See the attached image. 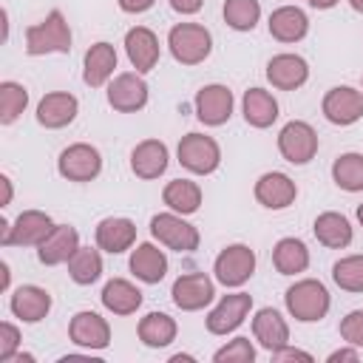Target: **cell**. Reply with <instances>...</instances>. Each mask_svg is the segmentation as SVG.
<instances>
[{
    "mask_svg": "<svg viewBox=\"0 0 363 363\" xmlns=\"http://www.w3.org/2000/svg\"><path fill=\"white\" fill-rule=\"evenodd\" d=\"M71 26L60 9L48 11L40 23L26 28V54L45 57V54H68L71 51Z\"/></svg>",
    "mask_w": 363,
    "mask_h": 363,
    "instance_id": "cell-1",
    "label": "cell"
},
{
    "mask_svg": "<svg viewBox=\"0 0 363 363\" xmlns=\"http://www.w3.org/2000/svg\"><path fill=\"white\" fill-rule=\"evenodd\" d=\"M284 303H286V312L295 320L318 323V320H323L329 315L332 298H329V289L318 278H301L284 292Z\"/></svg>",
    "mask_w": 363,
    "mask_h": 363,
    "instance_id": "cell-2",
    "label": "cell"
},
{
    "mask_svg": "<svg viewBox=\"0 0 363 363\" xmlns=\"http://www.w3.org/2000/svg\"><path fill=\"white\" fill-rule=\"evenodd\" d=\"M167 48L176 62L199 65L213 54V34L201 23H176L167 31Z\"/></svg>",
    "mask_w": 363,
    "mask_h": 363,
    "instance_id": "cell-3",
    "label": "cell"
},
{
    "mask_svg": "<svg viewBox=\"0 0 363 363\" xmlns=\"http://www.w3.org/2000/svg\"><path fill=\"white\" fill-rule=\"evenodd\" d=\"M176 159L184 170H190L193 176H210L218 170L221 164V147L213 136L207 133H184L179 139V147H176Z\"/></svg>",
    "mask_w": 363,
    "mask_h": 363,
    "instance_id": "cell-4",
    "label": "cell"
},
{
    "mask_svg": "<svg viewBox=\"0 0 363 363\" xmlns=\"http://www.w3.org/2000/svg\"><path fill=\"white\" fill-rule=\"evenodd\" d=\"M150 235H153L162 247H167V250H173V252H193V250H199V244H201L199 227L190 224L184 216H179V213H173V210L156 213V216L150 218Z\"/></svg>",
    "mask_w": 363,
    "mask_h": 363,
    "instance_id": "cell-5",
    "label": "cell"
},
{
    "mask_svg": "<svg viewBox=\"0 0 363 363\" xmlns=\"http://www.w3.org/2000/svg\"><path fill=\"white\" fill-rule=\"evenodd\" d=\"M54 230V221L43 210H23L11 224L0 221V244L3 247H40L43 238Z\"/></svg>",
    "mask_w": 363,
    "mask_h": 363,
    "instance_id": "cell-6",
    "label": "cell"
},
{
    "mask_svg": "<svg viewBox=\"0 0 363 363\" xmlns=\"http://www.w3.org/2000/svg\"><path fill=\"white\" fill-rule=\"evenodd\" d=\"M57 173L68 182H77V184L94 182L102 173V153L88 142H74V145L60 150Z\"/></svg>",
    "mask_w": 363,
    "mask_h": 363,
    "instance_id": "cell-7",
    "label": "cell"
},
{
    "mask_svg": "<svg viewBox=\"0 0 363 363\" xmlns=\"http://www.w3.org/2000/svg\"><path fill=\"white\" fill-rule=\"evenodd\" d=\"M318 130L303 119H292L278 130V150L289 164H309L318 156Z\"/></svg>",
    "mask_w": 363,
    "mask_h": 363,
    "instance_id": "cell-8",
    "label": "cell"
},
{
    "mask_svg": "<svg viewBox=\"0 0 363 363\" xmlns=\"http://www.w3.org/2000/svg\"><path fill=\"white\" fill-rule=\"evenodd\" d=\"M213 272H216V281L221 286H230V289L244 286L252 278V272H255V252H252V247H247V244H227L216 255Z\"/></svg>",
    "mask_w": 363,
    "mask_h": 363,
    "instance_id": "cell-9",
    "label": "cell"
},
{
    "mask_svg": "<svg viewBox=\"0 0 363 363\" xmlns=\"http://www.w3.org/2000/svg\"><path fill=\"white\" fill-rule=\"evenodd\" d=\"M193 108H196V119L207 128H218L224 122H230L233 116V108H235V96L227 85L221 82H210V85H201L196 91V99H193Z\"/></svg>",
    "mask_w": 363,
    "mask_h": 363,
    "instance_id": "cell-10",
    "label": "cell"
},
{
    "mask_svg": "<svg viewBox=\"0 0 363 363\" xmlns=\"http://www.w3.org/2000/svg\"><path fill=\"white\" fill-rule=\"evenodd\" d=\"M320 111H323L326 122H332L337 128H349L363 119V91H357L352 85H335L323 94Z\"/></svg>",
    "mask_w": 363,
    "mask_h": 363,
    "instance_id": "cell-11",
    "label": "cell"
},
{
    "mask_svg": "<svg viewBox=\"0 0 363 363\" xmlns=\"http://www.w3.org/2000/svg\"><path fill=\"white\" fill-rule=\"evenodd\" d=\"M108 105L119 113H136L147 105V82L139 71H122L108 82Z\"/></svg>",
    "mask_w": 363,
    "mask_h": 363,
    "instance_id": "cell-12",
    "label": "cell"
},
{
    "mask_svg": "<svg viewBox=\"0 0 363 363\" xmlns=\"http://www.w3.org/2000/svg\"><path fill=\"white\" fill-rule=\"evenodd\" d=\"M170 298L182 312H199L213 303L216 298V284L207 272H187L179 275L170 286Z\"/></svg>",
    "mask_w": 363,
    "mask_h": 363,
    "instance_id": "cell-13",
    "label": "cell"
},
{
    "mask_svg": "<svg viewBox=\"0 0 363 363\" xmlns=\"http://www.w3.org/2000/svg\"><path fill=\"white\" fill-rule=\"evenodd\" d=\"M250 309H252V295H247V292L224 295V298L207 312L204 326H207L210 335H230V332H235V329L244 323V318L250 315Z\"/></svg>",
    "mask_w": 363,
    "mask_h": 363,
    "instance_id": "cell-14",
    "label": "cell"
},
{
    "mask_svg": "<svg viewBox=\"0 0 363 363\" xmlns=\"http://www.w3.org/2000/svg\"><path fill=\"white\" fill-rule=\"evenodd\" d=\"M68 337H71V343H77L82 349L102 352L111 346V323L99 312L82 309L68 320Z\"/></svg>",
    "mask_w": 363,
    "mask_h": 363,
    "instance_id": "cell-15",
    "label": "cell"
},
{
    "mask_svg": "<svg viewBox=\"0 0 363 363\" xmlns=\"http://www.w3.org/2000/svg\"><path fill=\"white\" fill-rule=\"evenodd\" d=\"M252 193H255V201L261 207H267V210H286L298 199V184L286 173H281V170H267V173L258 176Z\"/></svg>",
    "mask_w": 363,
    "mask_h": 363,
    "instance_id": "cell-16",
    "label": "cell"
},
{
    "mask_svg": "<svg viewBox=\"0 0 363 363\" xmlns=\"http://www.w3.org/2000/svg\"><path fill=\"white\" fill-rule=\"evenodd\" d=\"M125 54H128L133 71L147 74V71H153L159 65V57H162L159 37L147 26H133L125 34Z\"/></svg>",
    "mask_w": 363,
    "mask_h": 363,
    "instance_id": "cell-17",
    "label": "cell"
},
{
    "mask_svg": "<svg viewBox=\"0 0 363 363\" xmlns=\"http://www.w3.org/2000/svg\"><path fill=\"white\" fill-rule=\"evenodd\" d=\"M267 79L278 91H298L309 79V62L301 54H275L267 62Z\"/></svg>",
    "mask_w": 363,
    "mask_h": 363,
    "instance_id": "cell-18",
    "label": "cell"
},
{
    "mask_svg": "<svg viewBox=\"0 0 363 363\" xmlns=\"http://www.w3.org/2000/svg\"><path fill=\"white\" fill-rule=\"evenodd\" d=\"M79 113V99L68 91H51L37 102V122L48 130L68 128Z\"/></svg>",
    "mask_w": 363,
    "mask_h": 363,
    "instance_id": "cell-19",
    "label": "cell"
},
{
    "mask_svg": "<svg viewBox=\"0 0 363 363\" xmlns=\"http://www.w3.org/2000/svg\"><path fill=\"white\" fill-rule=\"evenodd\" d=\"M9 309L23 323H40L51 312V292L37 286V284H23L11 292Z\"/></svg>",
    "mask_w": 363,
    "mask_h": 363,
    "instance_id": "cell-20",
    "label": "cell"
},
{
    "mask_svg": "<svg viewBox=\"0 0 363 363\" xmlns=\"http://www.w3.org/2000/svg\"><path fill=\"white\" fill-rule=\"evenodd\" d=\"M167 164H170V150L162 139H142L130 150V170L145 182L159 179L167 170Z\"/></svg>",
    "mask_w": 363,
    "mask_h": 363,
    "instance_id": "cell-21",
    "label": "cell"
},
{
    "mask_svg": "<svg viewBox=\"0 0 363 363\" xmlns=\"http://www.w3.org/2000/svg\"><path fill=\"white\" fill-rule=\"evenodd\" d=\"M116 48L105 40L94 43L88 51H85V60H82V82L91 85V88H102L113 79V71H116Z\"/></svg>",
    "mask_w": 363,
    "mask_h": 363,
    "instance_id": "cell-22",
    "label": "cell"
},
{
    "mask_svg": "<svg viewBox=\"0 0 363 363\" xmlns=\"http://www.w3.org/2000/svg\"><path fill=\"white\" fill-rule=\"evenodd\" d=\"M267 28H269V37L278 40V43H301L306 34H309V17L303 9L298 6H278L269 20H267Z\"/></svg>",
    "mask_w": 363,
    "mask_h": 363,
    "instance_id": "cell-23",
    "label": "cell"
},
{
    "mask_svg": "<svg viewBox=\"0 0 363 363\" xmlns=\"http://www.w3.org/2000/svg\"><path fill=\"white\" fill-rule=\"evenodd\" d=\"M94 238H96L99 250H105L111 255H119V252H125L136 244V224L125 216H108L96 224Z\"/></svg>",
    "mask_w": 363,
    "mask_h": 363,
    "instance_id": "cell-24",
    "label": "cell"
},
{
    "mask_svg": "<svg viewBox=\"0 0 363 363\" xmlns=\"http://www.w3.org/2000/svg\"><path fill=\"white\" fill-rule=\"evenodd\" d=\"M77 247H79V233L71 224H54V230L37 247V258L45 267H60V264H68Z\"/></svg>",
    "mask_w": 363,
    "mask_h": 363,
    "instance_id": "cell-25",
    "label": "cell"
},
{
    "mask_svg": "<svg viewBox=\"0 0 363 363\" xmlns=\"http://www.w3.org/2000/svg\"><path fill=\"white\" fill-rule=\"evenodd\" d=\"M252 337L267 349V352H275L281 346L289 343V323L284 320V315L272 306H264L255 312L252 318Z\"/></svg>",
    "mask_w": 363,
    "mask_h": 363,
    "instance_id": "cell-26",
    "label": "cell"
},
{
    "mask_svg": "<svg viewBox=\"0 0 363 363\" xmlns=\"http://www.w3.org/2000/svg\"><path fill=\"white\" fill-rule=\"evenodd\" d=\"M128 267H130L133 278H139L142 284H159L167 275V255L156 244L145 241V244H136Z\"/></svg>",
    "mask_w": 363,
    "mask_h": 363,
    "instance_id": "cell-27",
    "label": "cell"
},
{
    "mask_svg": "<svg viewBox=\"0 0 363 363\" xmlns=\"http://www.w3.org/2000/svg\"><path fill=\"white\" fill-rule=\"evenodd\" d=\"M241 113L250 128H269L278 119V99L267 88H247L241 96Z\"/></svg>",
    "mask_w": 363,
    "mask_h": 363,
    "instance_id": "cell-28",
    "label": "cell"
},
{
    "mask_svg": "<svg viewBox=\"0 0 363 363\" xmlns=\"http://www.w3.org/2000/svg\"><path fill=\"white\" fill-rule=\"evenodd\" d=\"M312 233H315L318 244H323L329 250H346L352 244V238H354V230H352L349 218L343 213H335V210L320 213L312 221Z\"/></svg>",
    "mask_w": 363,
    "mask_h": 363,
    "instance_id": "cell-29",
    "label": "cell"
},
{
    "mask_svg": "<svg viewBox=\"0 0 363 363\" xmlns=\"http://www.w3.org/2000/svg\"><path fill=\"white\" fill-rule=\"evenodd\" d=\"M99 301L113 315H133L142 306V289L136 284H130L128 278H111V281H105Z\"/></svg>",
    "mask_w": 363,
    "mask_h": 363,
    "instance_id": "cell-30",
    "label": "cell"
},
{
    "mask_svg": "<svg viewBox=\"0 0 363 363\" xmlns=\"http://www.w3.org/2000/svg\"><path fill=\"white\" fill-rule=\"evenodd\" d=\"M136 335L147 349H164V346H170L176 340L179 326H176V318H170L167 312H147L139 320Z\"/></svg>",
    "mask_w": 363,
    "mask_h": 363,
    "instance_id": "cell-31",
    "label": "cell"
},
{
    "mask_svg": "<svg viewBox=\"0 0 363 363\" xmlns=\"http://www.w3.org/2000/svg\"><path fill=\"white\" fill-rule=\"evenodd\" d=\"M272 264L281 275H301L309 267V250L301 238L286 235L272 247Z\"/></svg>",
    "mask_w": 363,
    "mask_h": 363,
    "instance_id": "cell-32",
    "label": "cell"
},
{
    "mask_svg": "<svg viewBox=\"0 0 363 363\" xmlns=\"http://www.w3.org/2000/svg\"><path fill=\"white\" fill-rule=\"evenodd\" d=\"M162 201L167 204V210H173L179 216H193L201 207V187L190 179H173L164 184Z\"/></svg>",
    "mask_w": 363,
    "mask_h": 363,
    "instance_id": "cell-33",
    "label": "cell"
},
{
    "mask_svg": "<svg viewBox=\"0 0 363 363\" xmlns=\"http://www.w3.org/2000/svg\"><path fill=\"white\" fill-rule=\"evenodd\" d=\"M68 275L79 286H91L102 278V255L99 247H77V252L68 258Z\"/></svg>",
    "mask_w": 363,
    "mask_h": 363,
    "instance_id": "cell-34",
    "label": "cell"
},
{
    "mask_svg": "<svg viewBox=\"0 0 363 363\" xmlns=\"http://www.w3.org/2000/svg\"><path fill=\"white\" fill-rule=\"evenodd\" d=\"M332 182L346 190V193H360L363 190V153H340L332 162Z\"/></svg>",
    "mask_w": 363,
    "mask_h": 363,
    "instance_id": "cell-35",
    "label": "cell"
},
{
    "mask_svg": "<svg viewBox=\"0 0 363 363\" xmlns=\"http://www.w3.org/2000/svg\"><path fill=\"white\" fill-rule=\"evenodd\" d=\"M26 105H28V88L14 79H3L0 82V125H14L23 116Z\"/></svg>",
    "mask_w": 363,
    "mask_h": 363,
    "instance_id": "cell-36",
    "label": "cell"
},
{
    "mask_svg": "<svg viewBox=\"0 0 363 363\" xmlns=\"http://www.w3.org/2000/svg\"><path fill=\"white\" fill-rule=\"evenodd\" d=\"M221 14L233 31H252L261 20V3L258 0H224Z\"/></svg>",
    "mask_w": 363,
    "mask_h": 363,
    "instance_id": "cell-37",
    "label": "cell"
},
{
    "mask_svg": "<svg viewBox=\"0 0 363 363\" xmlns=\"http://www.w3.org/2000/svg\"><path fill=\"white\" fill-rule=\"evenodd\" d=\"M332 281L346 292H363V255H343L332 264Z\"/></svg>",
    "mask_w": 363,
    "mask_h": 363,
    "instance_id": "cell-38",
    "label": "cell"
},
{
    "mask_svg": "<svg viewBox=\"0 0 363 363\" xmlns=\"http://www.w3.org/2000/svg\"><path fill=\"white\" fill-rule=\"evenodd\" d=\"M216 363H252L255 360V346L250 337H233L221 349L213 352Z\"/></svg>",
    "mask_w": 363,
    "mask_h": 363,
    "instance_id": "cell-39",
    "label": "cell"
},
{
    "mask_svg": "<svg viewBox=\"0 0 363 363\" xmlns=\"http://www.w3.org/2000/svg\"><path fill=\"white\" fill-rule=\"evenodd\" d=\"M340 337H343V343L363 349V309H352L340 320Z\"/></svg>",
    "mask_w": 363,
    "mask_h": 363,
    "instance_id": "cell-40",
    "label": "cell"
},
{
    "mask_svg": "<svg viewBox=\"0 0 363 363\" xmlns=\"http://www.w3.org/2000/svg\"><path fill=\"white\" fill-rule=\"evenodd\" d=\"M20 340H23V337H20V329H17L14 323L3 320V323H0V363H6L9 357L17 354Z\"/></svg>",
    "mask_w": 363,
    "mask_h": 363,
    "instance_id": "cell-41",
    "label": "cell"
},
{
    "mask_svg": "<svg viewBox=\"0 0 363 363\" xmlns=\"http://www.w3.org/2000/svg\"><path fill=\"white\" fill-rule=\"evenodd\" d=\"M269 357L275 360V363H286V360H306V363H312V354L309 352H303V349H295V346H281V349H275V352H269Z\"/></svg>",
    "mask_w": 363,
    "mask_h": 363,
    "instance_id": "cell-42",
    "label": "cell"
},
{
    "mask_svg": "<svg viewBox=\"0 0 363 363\" xmlns=\"http://www.w3.org/2000/svg\"><path fill=\"white\" fill-rule=\"evenodd\" d=\"M116 3L125 14H145L147 9H153L156 0H116Z\"/></svg>",
    "mask_w": 363,
    "mask_h": 363,
    "instance_id": "cell-43",
    "label": "cell"
},
{
    "mask_svg": "<svg viewBox=\"0 0 363 363\" xmlns=\"http://www.w3.org/2000/svg\"><path fill=\"white\" fill-rule=\"evenodd\" d=\"M326 360H329V363H337V360H352V363H354V360H360V349L346 343L343 349H335V352H329V357H326Z\"/></svg>",
    "mask_w": 363,
    "mask_h": 363,
    "instance_id": "cell-44",
    "label": "cell"
},
{
    "mask_svg": "<svg viewBox=\"0 0 363 363\" xmlns=\"http://www.w3.org/2000/svg\"><path fill=\"white\" fill-rule=\"evenodd\" d=\"M201 6H204V0H170V9L176 14H184V17L201 11Z\"/></svg>",
    "mask_w": 363,
    "mask_h": 363,
    "instance_id": "cell-45",
    "label": "cell"
},
{
    "mask_svg": "<svg viewBox=\"0 0 363 363\" xmlns=\"http://www.w3.org/2000/svg\"><path fill=\"white\" fill-rule=\"evenodd\" d=\"M0 184H3V201H0V207H9V204H11V196H14L11 179H9V176H0Z\"/></svg>",
    "mask_w": 363,
    "mask_h": 363,
    "instance_id": "cell-46",
    "label": "cell"
},
{
    "mask_svg": "<svg viewBox=\"0 0 363 363\" xmlns=\"http://www.w3.org/2000/svg\"><path fill=\"white\" fill-rule=\"evenodd\" d=\"M340 0H309V6L312 9H318V11H329V9H335Z\"/></svg>",
    "mask_w": 363,
    "mask_h": 363,
    "instance_id": "cell-47",
    "label": "cell"
},
{
    "mask_svg": "<svg viewBox=\"0 0 363 363\" xmlns=\"http://www.w3.org/2000/svg\"><path fill=\"white\" fill-rule=\"evenodd\" d=\"M0 272H3V281H0V286H3V292H6V289H9V284H11V272H9V264H6V261L0 264Z\"/></svg>",
    "mask_w": 363,
    "mask_h": 363,
    "instance_id": "cell-48",
    "label": "cell"
},
{
    "mask_svg": "<svg viewBox=\"0 0 363 363\" xmlns=\"http://www.w3.org/2000/svg\"><path fill=\"white\" fill-rule=\"evenodd\" d=\"M6 363H34V354H20V352H17V354L9 357Z\"/></svg>",
    "mask_w": 363,
    "mask_h": 363,
    "instance_id": "cell-49",
    "label": "cell"
},
{
    "mask_svg": "<svg viewBox=\"0 0 363 363\" xmlns=\"http://www.w3.org/2000/svg\"><path fill=\"white\" fill-rule=\"evenodd\" d=\"M349 6H352L354 11H360V14H363V0H349Z\"/></svg>",
    "mask_w": 363,
    "mask_h": 363,
    "instance_id": "cell-50",
    "label": "cell"
},
{
    "mask_svg": "<svg viewBox=\"0 0 363 363\" xmlns=\"http://www.w3.org/2000/svg\"><path fill=\"white\" fill-rule=\"evenodd\" d=\"M354 216H357V224L363 227V204H357V213H354Z\"/></svg>",
    "mask_w": 363,
    "mask_h": 363,
    "instance_id": "cell-51",
    "label": "cell"
},
{
    "mask_svg": "<svg viewBox=\"0 0 363 363\" xmlns=\"http://www.w3.org/2000/svg\"><path fill=\"white\" fill-rule=\"evenodd\" d=\"M360 91H363V85H360Z\"/></svg>",
    "mask_w": 363,
    "mask_h": 363,
    "instance_id": "cell-52",
    "label": "cell"
}]
</instances>
